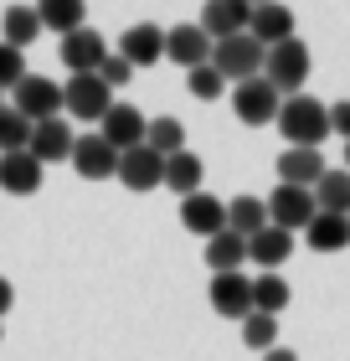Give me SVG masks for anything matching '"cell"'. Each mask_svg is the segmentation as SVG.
Listing matches in <instances>:
<instances>
[{"label": "cell", "mask_w": 350, "mask_h": 361, "mask_svg": "<svg viewBox=\"0 0 350 361\" xmlns=\"http://www.w3.org/2000/svg\"><path fill=\"white\" fill-rule=\"evenodd\" d=\"M242 341L253 346L258 356L278 346V315H263V310H253V315L242 320Z\"/></svg>", "instance_id": "obj_32"}, {"label": "cell", "mask_w": 350, "mask_h": 361, "mask_svg": "<svg viewBox=\"0 0 350 361\" xmlns=\"http://www.w3.org/2000/svg\"><path fill=\"white\" fill-rule=\"evenodd\" d=\"M144 145H149L155 155H175V150H186V124L170 119V114H160V119H149Z\"/></svg>", "instance_id": "obj_29"}, {"label": "cell", "mask_w": 350, "mask_h": 361, "mask_svg": "<svg viewBox=\"0 0 350 361\" xmlns=\"http://www.w3.org/2000/svg\"><path fill=\"white\" fill-rule=\"evenodd\" d=\"M330 135L350 140V98H340V104H330Z\"/></svg>", "instance_id": "obj_36"}, {"label": "cell", "mask_w": 350, "mask_h": 361, "mask_svg": "<svg viewBox=\"0 0 350 361\" xmlns=\"http://www.w3.org/2000/svg\"><path fill=\"white\" fill-rule=\"evenodd\" d=\"M345 171H350V140H345Z\"/></svg>", "instance_id": "obj_39"}, {"label": "cell", "mask_w": 350, "mask_h": 361, "mask_svg": "<svg viewBox=\"0 0 350 361\" xmlns=\"http://www.w3.org/2000/svg\"><path fill=\"white\" fill-rule=\"evenodd\" d=\"M201 155H191V150H175V155H165V186H170L175 196H191V191H201Z\"/></svg>", "instance_id": "obj_24"}, {"label": "cell", "mask_w": 350, "mask_h": 361, "mask_svg": "<svg viewBox=\"0 0 350 361\" xmlns=\"http://www.w3.org/2000/svg\"><path fill=\"white\" fill-rule=\"evenodd\" d=\"M278 104H283V93L268 83V78H247V83L232 88V114H237L242 124H273L278 119Z\"/></svg>", "instance_id": "obj_7"}, {"label": "cell", "mask_w": 350, "mask_h": 361, "mask_svg": "<svg viewBox=\"0 0 350 361\" xmlns=\"http://www.w3.org/2000/svg\"><path fill=\"white\" fill-rule=\"evenodd\" d=\"M73 124L68 119H42V124H31V155L42 160V166H57V160H73Z\"/></svg>", "instance_id": "obj_16"}, {"label": "cell", "mask_w": 350, "mask_h": 361, "mask_svg": "<svg viewBox=\"0 0 350 361\" xmlns=\"http://www.w3.org/2000/svg\"><path fill=\"white\" fill-rule=\"evenodd\" d=\"M253 310H263V315H283V310H289V284H283V274H258L253 279Z\"/></svg>", "instance_id": "obj_30"}, {"label": "cell", "mask_w": 350, "mask_h": 361, "mask_svg": "<svg viewBox=\"0 0 350 361\" xmlns=\"http://www.w3.org/2000/svg\"><path fill=\"white\" fill-rule=\"evenodd\" d=\"M278 135L289 140V145H304V150H320L325 135H330V109L320 104V98H309V93H289L278 104Z\"/></svg>", "instance_id": "obj_1"}, {"label": "cell", "mask_w": 350, "mask_h": 361, "mask_svg": "<svg viewBox=\"0 0 350 361\" xmlns=\"http://www.w3.org/2000/svg\"><path fill=\"white\" fill-rule=\"evenodd\" d=\"M11 305H15V289H11V279H0V315H6Z\"/></svg>", "instance_id": "obj_37"}, {"label": "cell", "mask_w": 350, "mask_h": 361, "mask_svg": "<svg viewBox=\"0 0 350 361\" xmlns=\"http://www.w3.org/2000/svg\"><path fill=\"white\" fill-rule=\"evenodd\" d=\"M11 150H31V119L6 104L0 109V155H11Z\"/></svg>", "instance_id": "obj_31"}, {"label": "cell", "mask_w": 350, "mask_h": 361, "mask_svg": "<svg viewBox=\"0 0 350 361\" xmlns=\"http://www.w3.org/2000/svg\"><path fill=\"white\" fill-rule=\"evenodd\" d=\"M227 227L237 238H253L268 227V202L263 196H237V202H227Z\"/></svg>", "instance_id": "obj_27"}, {"label": "cell", "mask_w": 350, "mask_h": 361, "mask_svg": "<svg viewBox=\"0 0 350 361\" xmlns=\"http://www.w3.org/2000/svg\"><path fill=\"white\" fill-rule=\"evenodd\" d=\"M247 6H268V0H247Z\"/></svg>", "instance_id": "obj_40"}, {"label": "cell", "mask_w": 350, "mask_h": 361, "mask_svg": "<svg viewBox=\"0 0 350 361\" xmlns=\"http://www.w3.org/2000/svg\"><path fill=\"white\" fill-rule=\"evenodd\" d=\"M263 361H299L289 346H273V351H263Z\"/></svg>", "instance_id": "obj_38"}, {"label": "cell", "mask_w": 350, "mask_h": 361, "mask_svg": "<svg viewBox=\"0 0 350 361\" xmlns=\"http://www.w3.org/2000/svg\"><path fill=\"white\" fill-rule=\"evenodd\" d=\"M0 109H6V88H0Z\"/></svg>", "instance_id": "obj_41"}, {"label": "cell", "mask_w": 350, "mask_h": 361, "mask_svg": "<svg viewBox=\"0 0 350 361\" xmlns=\"http://www.w3.org/2000/svg\"><path fill=\"white\" fill-rule=\"evenodd\" d=\"M330 166H325V155L320 150H304V145H289V150L278 155V180H289V186H309L314 191V180H320Z\"/></svg>", "instance_id": "obj_22"}, {"label": "cell", "mask_w": 350, "mask_h": 361, "mask_svg": "<svg viewBox=\"0 0 350 361\" xmlns=\"http://www.w3.org/2000/svg\"><path fill=\"white\" fill-rule=\"evenodd\" d=\"M247 37H258L263 47H278L294 37V11L283 0H268V6H253V21H247Z\"/></svg>", "instance_id": "obj_20"}, {"label": "cell", "mask_w": 350, "mask_h": 361, "mask_svg": "<svg viewBox=\"0 0 350 361\" xmlns=\"http://www.w3.org/2000/svg\"><path fill=\"white\" fill-rule=\"evenodd\" d=\"M314 191L309 186H289V180H278L273 196H268V222L283 227V233H304V227L314 222Z\"/></svg>", "instance_id": "obj_5"}, {"label": "cell", "mask_w": 350, "mask_h": 361, "mask_svg": "<svg viewBox=\"0 0 350 361\" xmlns=\"http://www.w3.org/2000/svg\"><path fill=\"white\" fill-rule=\"evenodd\" d=\"M62 109L73 114V124H98L113 109V88L98 73H73L62 83Z\"/></svg>", "instance_id": "obj_3"}, {"label": "cell", "mask_w": 350, "mask_h": 361, "mask_svg": "<svg viewBox=\"0 0 350 361\" xmlns=\"http://www.w3.org/2000/svg\"><path fill=\"white\" fill-rule=\"evenodd\" d=\"M309 68H314V57H309V47L299 37L268 47V57H263V78H268L278 93H299V88H304V78H309Z\"/></svg>", "instance_id": "obj_4"}, {"label": "cell", "mask_w": 350, "mask_h": 361, "mask_svg": "<svg viewBox=\"0 0 350 361\" xmlns=\"http://www.w3.org/2000/svg\"><path fill=\"white\" fill-rule=\"evenodd\" d=\"M289 253H294V233H283V227H273V222L247 238V258H253L263 274H278L283 264H289Z\"/></svg>", "instance_id": "obj_19"}, {"label": "cell", "mask_w": 350, "mask_h": 361, "mask_svg": "<svg viewBox=\"0 0 350 361\" xmlns=\"http://www.w3.org/2000/svg\"><path fill=\"white\" fill-rule=\"evenodd\" d=\"M314 207H320V212H345V217H350V171L340 166H330L320 180H314Z\"/></svg>", "instance_id": "obj_28"}, {"label": "cell", "mask_w": 350, "mask_h": 361, "mask_svg": "<svg viewBox=\"0 0 350 361\" xmlns=\"http://www.w3.org/2000/svg\"><path fill=\"white\" fill-rule=\"evenodd\" d=\"M37 16L46 31H57V37H68V31L88 26L82 16H88V0H37Z\"/></svg>", "instance_id": "obj_25"}, {"label": "cell", "mask_w": 350, "mask_h": 361, "mask_svg": "<svg viewBox=\"0 0 350 361\" xmlns=\"http://www.w3.org/2000/svg\"><path fill=\"white\" fill-rule=\"evenodd\" d=\"M247 21H253V6L247 0H206L201 6V26L211 42H222V37H237V31H247Z\"/></svg>", "instance_id": "obj_15"}, {"label": "cell", "mask_w": 350, "mask_h": 361, "mask_svg": "<svg viewBox=\"0 0 350 361\" xmlns=\"http://www.w3.org/2000/svg\"><path fill=\"white\" fill-rule=\"evenodd\" d=\"M263 57H268V47H263L258 37H247V31L211 42V68L222 73L227 83H247V78H263Z\"/></svg>", "instance_id": "obj_2"}, {"label": "cell", "mask_w": 350, "mask_h": 361, "mask_svg": "<svg viewBox=\"0 0 350 361\" xmlns=\"http://www.w3.org/2000/svg\"><path fill=\"white\" fill-rule=\"evenodd\" d=\"M165 57L175 62V68H201V62H211V37L196 21H186V26H170L165 31Z\"/></svg>", "instance_id": "obj_13"}, {"label": "cell", "mask_w": 350, "mask_h": 361, "mask_svg": "<svg viewBox=\"0 0 350 361\" xmlns=\"http://www.w3.org/2000/svg\"><path fill=\"white\" fill-rule=\"evenodd\" d=\"M98 78H104L108 88H119V83H129V78H135V62L119 57V52H108L104 62H98Z\"/></svg>", "instance_id": "obj_35"}, {"label": "cell", "mask_w": 350, "mask_h": 361, "mask_svg": "<svg viewBox=\"0 0 350 361\" xmlns=\"http://www.w3.org/2000/svg\"><path fill=\"white\" fill-rule=\"evenodd\" d=\"M180 227L196 233V238H216L227 227V202H222V196H211V191L180 196Z\"/></svg>", "instance_id": "obj_10"}, {"label": "cell", "mask_w": 350, "mask_h": 361, "mask_svg": "<svg viewBox=\"0 0 350 361\" xmlns=\"http://www.w3.org/2000/svg\"><path fill=\"white\" fill-rule=\"evenodd\" d=\"M57 57H62V68H68V73H98V62L108 57V42L98 37L93 26H77V31L62 37Z\"/></svg>", "instance_id": "obj_11"}, {"label": "cell", "mask_w": 350, "mask_h": 361, "mask_svg": "<svg viewBox=\"0 0 350 361\" xmlns=\"http://www.w3.org/2000/svg\"><path fill=\"white\" fill-rule=\"evenodd\" d=\"M26 78V52L11 42H0V88H15Z\"/></svg>", "instance_id": "obj_34"}, {"label": "cell", "mask_w": 350, "mask_h": 361, "mask_svg": "<svg viewBox=\"0 0 350 361\" xmlns=\"http://www.w3.org/2000/svg\"><path fill=\"white\" fill-rule=\"evenodd\" d=\"M186 88H191V98H201V104H216V98L227 93V78L211 68V62H201V68H191L186 73Z\"/></svg>", "instance_id": "obj_33"}, {"label": "cell", "mask_w": 350, "mask_h": 361, "mask_svg": "<svg viewBox=\"0 0 350 361\" xmlns=\"http://www.w3.org/2000/svg\"><path fill=\"white\" fill-rule=\"evenodd\" d=\"M42 31H46V26H42L37 6H11L6 16H0V37H6L11 47H21V52H26V47L42 37Z\"/></svg>", "instance_id": "obj_26"}, {"label": "cell", "mask_w": 350, "mask_h": 361, "mask_svg": "<svg viewBox=\"0 0 350 361\" xmlns=\"http://www.w3.org/2000/svg\"><path fill=\"white\" fill-rule=\"evenodd\" d=\"M144 129H149V119L135 109V104H113L104 119H98V135H104L113 150H135V145H144Z\"/></svg>", "instance_id": "obj_12"}, {"label": "cell", "mask_w": 350, "mask_h": 361, "mask_svg": "<svg viewBox=\"0 0 350 361\" xmlns=\"http://www.w3.org/2000/svg\"><path fill=\"white\" fill-rule=\"evenodd\" d=\"M42 160L31 155V150H11V155H0V191H11V196H37L42 191Z\"/></svg>", "instance_id": "obj_17"}, {"label": "cell", "mask_w": 350, "mask_h": 361, "mask_svg": "<svg viewBox=\"0 0 350 361\" xmlns=\"http://www.w3.org/2000/svg\"><path fill=\"white\" fill-rule=\"evenodd\" d=\"M247 264V238H237L232 227H222L216 238H206V269L211 274H237Z\"/></svg>", "instance_id": "obj_23"}, {"label": "cell", "mask_w": 350, "mask_h": 361, "mask_svg": "<svg viewBox=\"0 0 350 361\" xmlns=\"http://www.w3.org/2000/svg\"><path fill=\"white\" fill-rule=\"evenodd\" d=\"M119 57H129L135 68H155V62L165 57V31L155 21H135L119 37Z\"/></svg>", "instance_id": "obj_18"}, {"label": "cell", "mask_w": 350, "mask_h": 361, "mask_svg": "<svg viewBox=\"0 0 350 361\" xmlns=\"http://www.w3.org/2000/svg\"><path fill=\"white\" fill-rule=\"evenodd\" d=\"M11 93H15V98H11V109H15V114H26L31 124L57 119V114H62V88L52 83V78H42V73H26Z\"/></svg>", "instance_id": "obj_6"}, {"label": "cell", "mask_w": 350, "mask_h": 361, "mask_svg": "<svg viewBox=\"0 0 350 361\" xmlns=\"http://www.w3.org/2000/svg\"><path fill=\"white\" fill-rule=\"evenodd\" d=\"M304 243L314 253H340L350 248V217L345 212H314V222L304 227Z\"/></svg>", "instance_id": "obj_21"}, {"label": "cell", "mask_w": 350, "mask_h": 361, "mask_svg": "<svg viewBox=\"0 0 350 361\" xmlns=\"http://www.w3.org/2000/svg\"><path fill=\"white\" fill-rule=\"evenodd\" d=\"M0 336H6V331H0Z\"/></svg>", "instance_id": "obj_42"}, {"label": "cell", "mask_w": 350, "mask_h": 361, "mask_svg": "<svg viewBox=\"0 0 350 361\" xmlns=\"http://www.w3.org/2000/svg\"><path fill=\"white\" fill-rule=\"evenodd\" d=\"M119 180L129 191H155L165 186V155H155L149 145H135V150L119 155Z\"/></svg>", "instance_id": "obj_14"}, {"label": "cell", "mask_w": 350, "mask_h": 361, "mask_svg": "<svg viewBox=\"0 0 350 361\" xmlns=\"http://www.w3.org/2000/svg\"><path fill=\"white\" fill-rule=\"evenodd\" d=\"M211 310L222 320H247L253 315V279H247L242 269L237 274H211Z\"/></svg>", "instance_id": "obj_8"}, {"label": "cell", "mask_w": 350, "mask_h": 361, "mask_svg": "<svg viewBox=\"0 0 350 361\" xmlns=\"http://www.w3.org/2000/svg\"><path fill=\"white\" fill-rule=\"evenodd\" d=\"M68 166H73L82 180H108V176H119V150H113L104 135H77Z\"/></svg>", "instance_id": "obj_9"}]
</instances>
